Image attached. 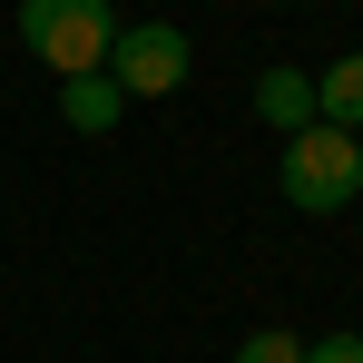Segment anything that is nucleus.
Segmentation results:
<instances>
[{
  "label": "nucleus",
  "mask_w": 363,
  "mask_h": 363,
  "mask_svg": "<svg viewBox=\"0 0 363 363\" xmlns=\"http://www.w3.org/2000/svg\"><path fill=\"white\" fill-rule=\"evenodd\" d=\"M108 40H118V10L108 0H20V50L50 69V79L108 69Z\"/></svg>",
  "instance_id": "f257e3e1"
},
{
  "label": "nucleus",
  "mask_w": 363,
  "mask_h": 363,
  "mask_svg": "<svg viewBox=\"0 0 363 363\" xmlns=\"http://www.w3.org/2000/svg\"><path fill=\"white\" fill-rule=\"evenodd\" d=\"M285 206H295V216H344V206H354L363 196V138H344V128H295V138H285Z\"/></svg>",
  "instance_id": "f03ea898"
},
{
  "label": "nucleus",
  "mask_w": 363,
  "mask_h": 363,
  "mask_svg": "<svg viewBox=\"0 0 363 363\" xmlns=\"http://www.w3.org/2000/svg\"><path fill=\"white\" fill-rule=\"evenodd\" d=\"M186 30L177 20H118V40H108V79H118V99H167L186 89Z\"/></svg>",
  "instance_id": "7ed1b4c3"
},
{
  "label": "nucleus",
  "mask_w": 363,
  "mask_h": 363,
  "mask_svg": "<svg viewBox=\"0 0 363 363\" xmlns=\"http://www.w3.org/2000/svg\"><path fill=\"white\" fill-rule=\"evenodd\" d=\"M255 118L275 128V138L314 128V69H265V79H255Z\"/></svg>",
  "instance_id": "20e7f679"
},
{
  "label": "nucleus",
  "mask_w": 363,
  "mask_h": 363,
  "mask_svg": "<svg viewBox=\"0 0 363 363\" xmlns=\"http://www.w3.org/2000/svg\"><path fill=\"white\" fill-rule=\"evenodd\" d=\"M60 118L79 128V138H108V128L128 118V99H118V79H108V69H89V79H60Z\"/></svg>",
  "instance_id": "39448f33"
},
{
  "label": "nucleus",
  "mask_w": 363,
  "mask_h": 363,
  "mask_svg": "<svg viewBox=\"0 0 363 363\" xmlns=\"http://www.w3.org/2000/svg\"><path fill=\"white\" fill-rule=\"evenodd\" d=\"M314 118L344 128V138H363V50H344L334 69H314Z\"/></svg>",
  "instance_id": "423d86ee"
},
{
  "label": "nucleus",
  "mask_w": 363,
  "mask_h": 363,
  "mask_svg": "<svg viewBox=\"0 0 363 363\" xmlns=\"http://www.w3.org/2000/svg\"><path fill=\"white\" fill-rule=\"evenodd\" d=\"M236 363H304V334H285V324H265V334H245Z\"/></svg>",
  "instance_id": "0eeeda50"
},
{
  "label": "nucleus",
  "mask_w": 363,
  "mask_h": 363,
  "mask_svg": "<svg viewBox=\"0 0 363 363\" xmlns=\"http://www.w3.org/2000/svg\"><path fill=\"white\" fill-rule=\"evenodd\" d=\"M304 363H363V334H314Z\"/></svg>",
  "instance_id": "6e6552de"
}]
</instances>
